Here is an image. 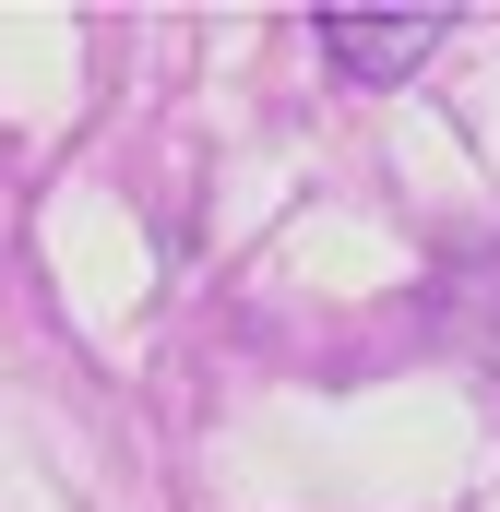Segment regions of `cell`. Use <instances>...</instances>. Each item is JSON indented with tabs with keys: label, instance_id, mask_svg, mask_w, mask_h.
<instances>
[{
	"label": "cell",
	"instance_id": "1",
	"mask_svg": "<svg viewBox=\"0 0 500 512\" xmlns=\"http://www.w3.org/2000/svg\"><path fill=\"white\" fill-rule=\"evenodd\" d=\"M441 36H453L441 12H381V24H370V12H334V24H322V60H334L346 84H405Z\"/></svg>",
	"mask_w": 500,
	"mask_h": 512
}]
</instances>
